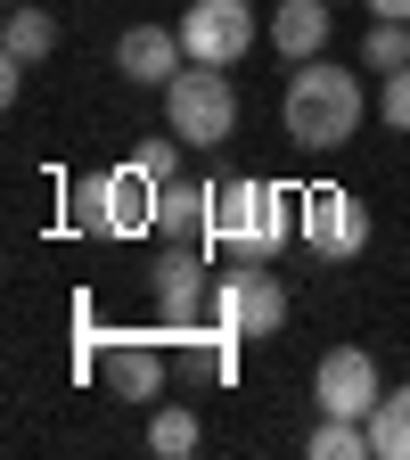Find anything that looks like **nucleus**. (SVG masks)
<instances>
[{
  "mask_svg": "<svg viewBox=\"0 0 410 460\" xmlns=\"http://www.w3.org/2000/svg\"><path fill=\"white\" fill-rule=\"evenodd\" d=\"M271 41L296 58V66H304V58H320V49H328V0H279Z\"/></svg>",
  "mask_w": 410,
  "mask_h": 460,
  "instance_id": "10",
  "label": "nucleus"
},
{
  "mask_svg": "<svg viewBox=\"0 0 410 460\" xmlns=\"http://www.w3.org/2000/svg\"><path fill=\"white\" fill-rule=\"evenodd\" d=\"M115 66H124L132 83H172V75H181L189 66V49H181V33H164V25H132L124 41H115Z\"/></svg>",
  "mask_w": 410,
  "mask_h": 460,
  "instance_id": "8",
  "label": "nucleus"
},
{
  "mask_svg": "<svg viewBox=\"0 0 410 460\" xmlns=\"http://www.w3.org/2000/svg\"><path fill=\"white\" fill-rule=\"evenodd\" d=\"M181 49L197 58V66H239V58L255 49V9L247 0H197V9L181 17Z\"/></svg>",
  "mask_w": 410,
  "mask_h": 460,
  "instance_id": "5",
  "label": "nucleus"
},
{
  "mask_svg": "<svg viewBox=\"0 0 410 460\" xmlns=\"http://www.w3.org/2000/svg\"><path fill=\"white\" fill-rule=\"evenodd\" d=\"M0 49H9V66H33V58H49L57 49V17L49 9H9V33H0Z\"/></svg>",
  "mask_w": 410,
  "mask_h": 460,
  "instance_id": "13",
  "label": "nucleus"
},
{
  "mask_svg": "<svg viewBox=\"0 0 410 460\" xmlns=\"http://www.w3.org/2000/svg\"><path fill=\"white\" fill-rule=\"evenodd\" d=\"M362 49H370L378 75H394V66H410V25H402V17H370V41H362Z\"/></svg>",
  "mask_w": 410,
  "mask_h": 460,
  "instance_id": "18",
  "label": "nucleus"
},
{
  "mask_svg": "<svg viewBox=\"0 0 410 460\" xmlns=\"http://www.w3.org/2000/svg\"><path fill=\"white\" fill-rule=\"evenodd\" d=\"M312 460H378V452H370V420H336V411H320V428H312Z\"/></svg>",
  "mask_w": 410,
  "mask_h": 460,
  "instance_id": "16",
  "label": "nucleus"
},
{
  "mask_svg": "<svg viewBox=\"0 0 410 460\" xmlns=\"http://www.w3.org/2000/svg\"><path fill=\"white\" fill-rule=\"evenodd\" d=\"M140 172H148V181H172V140H156V148H140Z\"/></svg>",
  "mask_w": 410,
  "mask_h": 460,
  "instance_id": "20",
  "label": "nucleus"
},
{
  "mask_svg": "<svg viewBox=\"0 0 410 460\" xmlns=\"http://www.w3.org/2000/svg\"><path fill=\"white\" fill-rule=\"evenodd\" d=\"M370 9H378V17H402V25H410V0H370Z\"/></svg>",
  "mask_w": 410,
  "mask_h": 460,
  "instance_id": "21",
  "label": "nucleus"
},
{
  "mask_svg": "<svg viewBox=\"0 0 410 460\" xmlns=\"http://www.w3.org/2000/svg\"><path fill=\"white\" fill-rule=\"evenodd\" d=\"M107 386L124 394V402H156V394H164V362H156V345H115V354H107Z\"/></svg>",
  "mask_w": 410,
  "mask_h": 460,
  "instance_id": "12",
  "label": "nucleus"
},
{
  "mask_svg": "<svg viewBox=\"0 0 410 460\" xmlns=\"http://www.w3.org/2000/svg\"><path fill=\"white\" fill-rule=\"evenodd\" d=\"M362 107H370V99H362V83L345 75V66L304 58L279 115H287V140H296V148H345V140L362 132Z\"/></svg>",
  "mask_w": 410,
  "mask_h": 460,
  "instance_id": "1",
  "label": "nucleus"
},
{
  "mask_svg": "<svg viewBox=\"0 0 410 460\" xmlns=\"http://www.w3.org/2000/svg\"><path fill=\"white\" fill-rule=\"evenodd\" d=\"M296 239L328 263H353L370 247V206L353 190H312V198H296Z\"/></svg>",
  "mask_w": 410,
  "mask_h": 460,
  "instance_id": "4",
  "label": "nucleus"
},
{
  "mask_svg": "<svg viewBox=\"0 0 410 460\" xmlns=\"http://www.w3.org/2000/svg\"><path fill=\"white\" fill-rule=\"evenodd\" d=\"M378 115H386L394 132H410V66H394V75L378 83Z\"/></svg>",
  "mask_w": 410,
  "mask_h": 460,
  "instance_id": "19",
  "label": "nucleus"
},
{
  "mask_svg": "<svg viewBox=\"0 0 410 460\" xmlns=\"http://www.w3.org/2000/svg\"><path fill=\"white\" fill-rule=\"evenodd\" d=\"M164 124H172L181 148H222L230 132H239V91H230V75L189 58V75L164 83Z\"/></svg>",
  "mask_w": 410,
  "mask_h": 460,
  "instance_id": "2",
  "label": "nucleus"
},
{
  "mask_svg": "<svg viewBox=\"0 0 410 460\" xmlns=\"http://www.w3.org/2000/svg\"><path fill=\"white\" fill-rule=\"evenodd\" d=\"M312 402L336 420H370L378 411V362L362 354V345H328L320 370H312Z\"/></svg>",
  "mask_w": 410,
  "mask_h": 460,
  "instance_id": "6",
  "label": "nucleus"
},
{
  "mask_svg": "<svg viewBox=\"0 0 410 460\" xmlns=\"http://www.w3.org/2000/svg\"><path fill=\"white\" fill-rule=\"evenodd\" d=\"M287 230H296V206H287L271 181H222L214 190V239H230L247 263H271Z\"/></svg>",
  "mask_w": 410,
  "mask_h": 460,
  "instance_id": "3",
  "label": "nucleus"
},
{
  "mask_svg": "<svg viewBox=\"0 0 410 460\" xmlns=\"http://www.w3.org/2000/svg\"><path fill=\"white\" fill-rule=\"evenodd\" d=\"M9 9H17V0H9Z\"/></svg>",
  "mask_w": 410,
  "mask_h": 460,
  "instance_id": "22",
  "label": "nucleus"
},
{
  "mask_svg": "<svg viewBox=\"0 0 410 460\" xmlns=\"http://www.w3.org/2000/svg\"><path fill=\"white\" fill-rule=\"evenodd\" d=\"M370 452H378V460H410V386L378 394V411H370Z\"/></svg>",
  "mask_w": 410,
  "mask_h": 460,
  "instance_id": "14",
  "label": "nucleus"
},
{
  "mask_svg": "<svg viewBox=\"0 0 410 460\" xmlns=\"http://www.w3.org/2000/svg\"><path fill=\"white\" fill-rule=\"evenodd\" d=\"M83 222L91 230H132V222H156V198H148V172L124 164V172H107V181H83Z\"/></svg>",
  "mask_w": 410,
  "mask_h": 460,
  "instance_id": "7",
  "label": "nucleus"
},
{
  "mask_svg": "<svg viewBox=\"0 0 410 460\" xmlns=\"http://www.w3.org/2000/svg\"><path fill=\"white\" fill-rule=\"evenodd\" d=\"M156 222L181 239V230H214V190L189 181V190H156Z\"/></svg>",
  "mask_w": 410,
  "mask_h": 460,
  "instance_id": "15",
  "label": "nucleus"
},
{
  "mask_svg": "<svg viewBox=\"0 0 410 460\" xmlns=\"http://www.w3.org/2000/svg\"><path fill=\"white\" fill-rule=\"evenodd\" d=\"M148 452H156V460H189V452H197V411H181V402L156 411V420H148Z\"/></svg>",
  "mask_w": 410,
  "mask_h": 460,
  "instance_id": "17",
  "label": "nucleus"
},
{
  "mask_svg": "<svg viewBox=\"0 0 410 460\" xmlns=\"http://www.w3.org/2000/svg\"><path fill=\"white\" fill-rule=\"evenodd\" d=\"M230 329H239V337H279V321H287V288L255 263V271H239V288H230Z\"/></svg>",
  "mask_w": 410,
  "mask_h": 460,
  "instance_id": "9",
  "label": "nucleus"
},
{
  "mask_svg": "<svg viewBox=\"0 0 410 460\" xmlns=\"http://www.w3.org/2000/svg\"><path fill=\"white\" fill-rule=\"evenodd\" d=\"M197 296H205V263H197L189 247L164 255V263H156V313H164V321H189Z\"/></svg>",
  "mask_w": 410,
  "mask_h": 460,
  "instance_id": "11",
  "label": "nucleus"
}]
</instances>
